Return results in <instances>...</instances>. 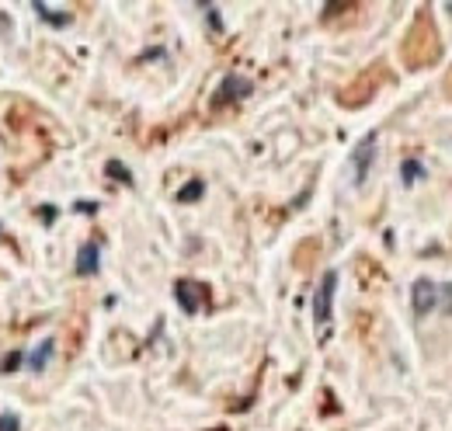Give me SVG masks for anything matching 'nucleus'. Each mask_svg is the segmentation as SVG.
Masks as SVG:
<instances>
[{
	"mask_svg": "<svg viewBox=\"0 0 452 431\" xmlns=\"http://www.w3.org/2000/svg\"><path fill=\"white\" fill-rule=\"evenodd\" d=\"M439 302H442V285H435L431 278H417L411 289V306L417 317H428L431 309H439Z\"/></svg>",
	"mask_w": 452,
	"mask_h": 431,
	"instance_id": "nucleus-1",
	"label": "nucleus"
},
{
	"mask_svg": "<svg viewBox=\"0 0 452 431\" xmlns=\"http://www.w3.org/2000/svg\"><path fill=\"white\" fill-rule=\"evenodd\" d=\"M334 289H337V271H324V278H320V285H317V296H313V320H317L320 327L330 324Z\"/></svg>",
	"mask_w": 452,
	"mask_h": 431,
	"instance_id": "nucleus-2",
	"label": "nucleus"
},
{
	"mask_svg": "<svg viewBox=\"0 0 452 431\" xmlns=\"http://www.w3.org/2000/svg\"><path fill=\"white\" fill-rule=\"evenodd\" d=\"M372 160H376V132L362 136L352 150V167H355V184H366V177L372 171Z\"/></svg>",
	"mask_w": 452,
	"mask_h": 431,
	"instance_id": "nucleus-3",
	"label": "nucleus"
},
{
	"mask_svg": "<svg viewBox=\"0 0 452 431\" xmlns=\"http://www.w3.org/2000/svg\"><path fill=\"white\" fill-rule=\"evenodd\" d=\"M174 296H178V306L192 317V313H199L202 309V302H206L209 289L202 282H192V278H181L178 285H174Z\"/></svg>",
	"mask_w": 452,
	"mask_h": 431,
	"instance_id": "nucleus-4",
	"label": "nucleus"
},
{
	"mask_svg": "<svg viewBox=\"0 0 452 431\" xmlns=\"http://www.w3.org/2000/svg\"><path fill=\"white\" fill-rule=\"evenodd\" d=\"M250 90H254V84H250L247 77H241V73H226L212 101H216V105H226V101H241V98H250Z\"/></svg>",
	"mask_w": 452,
	"mask_h": 431,
	"instance_id": "nucleus-5",
	"label": "nucleus"
},
{
	"mask_svg": "<svg viewBox=\"0 0 452 431\" xmlns=\"http://www.w3.org/2000/svg\"><path fill=\"white\" fill-rule=\"evenodd\" d=\"M32 11L39 14L45 25H52V28H66V25L74 21V14H70V11H56V7H49L45 0H35V4H32Z\"/></svg>",
	"mask_w": 452,
	"mask_h": 431,
	"instance_id": "nucleus-6",
	"label": "nucleus"
},
{
	"mask_svg": "<svg viewBox=\"0 0 452 431\" xmlns=\"http://www.w3.org/2000/svg\"><path fill=\"white\" fill-rule=\"evenodd\" d=\"M98 264H101V251H98V244H83L81 251H77V275H94V271H98Z\"/></svg>",
	"mask_w": 452,
	"mask_h": 431,
	"instance_id": "nucleus-7",
	"label": "nucleus"
},
{
	"mask_svg": "<svg viewBox=\"0 0 452 431\" xmlns=\"http://www.w3.org/2000/svg\"><path fill=\"white\" fill-rule=\"evenodd\" d=\"M52 351H56V341H52V338H45V341L28 355V369H32V372H45V365L52 362Z\"/></svg>",
	"mask_w": 452,
	"mask_h": 431,
	"instance_id": "nucleus-8",
	"label": "nucleus"
},
{
	"mask_svg": "<svg viewBox=\"0 0 452 431\" xmlns=\"http://www.w3.org/2000/svg\"><path fill=\"white\" fill-rule=\"evenodd\" d=\"M400 177H404V184H414V181H421V177H424V164H421L417 157H407V160L400 164Z\"/></svg>",
	"mask_w": 452,
	"mask_h": 431,
	"instance_id": "nucleus-9",
	"label": "nucleus"
},
{
	"mask_svg": "<svg viewBox=\"0 0 452 431\" xmlns=\"http://www.w3.org/2000/svg\"><path fill=\"white\" fill-rule=\"evenodd\" d=\"M206 195V181H188L181 191H178V202H199Z\"/></svg>",
	"mask_w": 452,
	"mask_h": 431,
	"instance_id": "nucleus-10",
	"label": "nucleus"
},
{
	"mask_svg": "<svg viewBox=\"0 0 452 431\" xmlns=\"http://www.w3.org/2000/svg\"><path fill=\"white\" fill-rule=\"evenodd\" d=\"M105 174L115 177V181H122V184H132V171H129L125 164H119V160H108V164H105Z\"/></svg>",
	"mask_w": 452,
	"mask_h": 431,
	"instance_id": "nucleus-11",
	"label": "nucleus"
},
{
	"mask_svg": "<svg viewBox=\"0 0 452 431\" xmlns=\"http://www.w3.org/2000/svg\"><path fill=\"white\" fill-rule=\"evenodd\" d=\"M21 362H28V358H25L21 351H11V355L0 362V372H14V369H21Z\"/></svg>",
	"mask_w": 452,
	"mask_h": 431,
	"instance_id": "nucleus-12",
	"label": "nucleus"
},
{
	"mask_svg": "<svg viewBox=\"0 0 452 431\" xmlns=\"http://www.w3.org/2000/svg\"><path fill=\"white\" fill-rule=\"evenodd\" d=\"M439 309H442V313H452V282L442 285V302H439Z\"/></svg>",
	"mask_w": 452,
	"mask_h": 431,
	"instance_id": "nucleus-13",
	"label": "nucleus"
},
{
	"mask_svg": "<svg viewBox=\"0 0 452 431\" xmlns=\"http://www.w3.org/2000/svg\"><path fill=\"white\" fill-rule=\"evenodd\" d=\"M18 428H21V421H18L14 414H4V418H0V431H18Z\"/></svg>",
	"mask_w": 452,
	"mask_h": 431,
	"instance_id": "nucleus-14",
	"label": "nucleus"
},
{
	"mask_svg": "<svg viewBox=\"0 0 452 431\" xmlns=\"http://www.w3.org/2000/svg\"><path fill=\"white\" fill-rule=\"evenodd\" d=\"M39 213H42V223H45V226H52V223H56V206H42Z\"/></svg>",
	"mask_w": 452,
	"mask_h": 431,
	"instance_id": "nucleus-15",
	"label": "nucleus"
},
{
	"mask_svg": "<svg viewBox=\"0 0 452 431\" xmlns=\"http://www.w3.org/2000/svg\"><path fill=\"white\" fill-rule=\"evenodd\" d=\"M74 209H77V213H83V216H91V213H98V202H77Z\"/></svg>",
	"mask_w": 452,
	"mask_h": 431,
	"instance_id": "nucleus-16",
	"label": "nucleus"
},
{
	"mask_svg": "<svg viewBox=\"0 0 452 431\" xmlns=\"http://www.w3.org/2000/svg\"><path fill=\"white\" fill-rule=\"evenodd\" d=\"M206 11H209V25L219 32V28H223V21H219V11H216V7H206Z\"/></svg>",
	"mask_w": 452,
	"mask_h": 431,
	"instance_id": "nucleus-17",
	"label": "nucleus"
},
{
	"mask_svg": "<svg viewBox=\"0 0 452 431\" xmlns=\"http://www.w3.org/2000/svg\"><path fill=\"white\" fill-rule=\"evenodd\" d=\"M446 11H449V14H452V0H449V4H446Z\"/></svg>",
	"mask_w": 452,
	"mask_h": 431,
	"instance_id": "nucleus-18",
	"label": "nucleus"
}]
</instances>
